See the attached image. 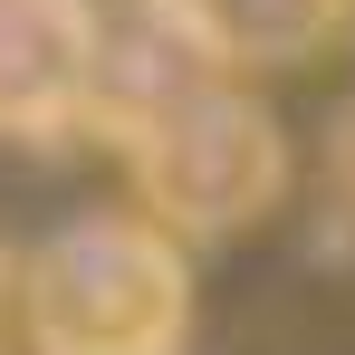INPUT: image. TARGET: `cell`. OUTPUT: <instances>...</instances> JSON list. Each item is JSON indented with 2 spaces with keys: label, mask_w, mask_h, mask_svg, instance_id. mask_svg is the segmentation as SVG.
Masks as SVG:
<instances>
[{
  "label": "cell",
  "mask_w": 355,
  "mask_h": 355,
  "mask_svg": "<svg viewBox=\"0 0 355 355\" xmlns=\"http://www.w3.org/2000/svg\"><path fill=\"white\" fill-rule=\"evenodd\" d=\"M135 182H144V221L164 240H221V231H250L288 192V135L231 77L221 96L173 116L154 144H135Z\"/></svg>",
  "instance_id": "obj_2"
},
{
  "label": "cell",
  "mask_w": 355,
  "mask_h": 355,
  "mask_svg": "<svg viewBox=\"0 0 355 355\" xmlns=\"http://www.w3.org/2000/svg\"><path fill=\"white\" fill-rule=\"evenodd\" d=\"M327 173H336V202L355 211V96L336 106V125H327Z\"/></svg>",
  "instance_id": "obj_6"
},
{
  "label": "cell",
  "mask_w": 355,
  "mask_h": 355,
  "mask_svg": "<svg viewBox=\"0 0 355 355\" xmlns=\"http://www.w3.org/2000/svg\"><path fill=\"white\" fill-rule=\"evenodd\" d=\"M96 0H0V135H67L87 116Z\"/></svg>",
  "instance_id": "obj_4"
},
{
  "label": "cell",
  "mask_w": 355,
  "mask_h": 355,
  "mask_svg": "<svg viewBox=\"0 0 355 355\" xmlns=\"http://www.w3.org/2000/svg\"><path fill=\"white\" fill-rule=\"evenodd\" d=\"M29 355H182L192 259L144 211H77L19 269Z\"/></svg>",
  "instance_id": "obj_1"
},
{
  "label": "cell",
  "mask_w": 355,
  "mask_h": 355,
  "mask_svg": "<svg viewBox=\"0 0 355 355\" xmlns=\"http://www.w3.org/2000/svg\"><path fill=\"white\" fill-rule=\"evenodd\" d=\"M192 10H202L211 49L231 67H297V58L327 49L346 0H192Z\"/></svg>",
  "instance_id": "obj_5"
},
{
  "label": "cell",
  "mask_w": 355,
  "mask_h": 355,
  "mask_svg": "<svg viewBox=\"0 0 355 355\" xmlns=\"http://www.w3.org/2000/svg\"><path fill=\"white\" fill-rule=\"evenodd\" d=\"M231 87V58L211 49L192 0H96V39H87V116L106 144H154L173 116Z\"/></svg>",
  "instance_id": "obj_3"
}]
</instances>
